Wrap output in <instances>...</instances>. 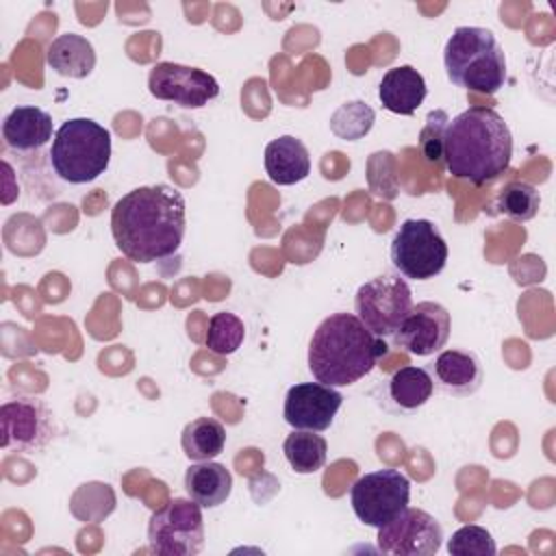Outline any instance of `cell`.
Returning a JSON list of instances; mask_svg holds the SVG:
<instances>
[{
	"mask_svg": "<svg viewBox=\"0 0 556 556\" xmlns=\"http://www.w3.org/2000/svg\"><path fill=\"white\" fill-rule=\"evenodd\" d=\"M447 552L454 556H495L497 545L486 528L469 523L447 539Z\"/></svg>",
	"mask_w": 556,
	"mask_h": 556,
	"instance_id": "4316f807",
	"label": "cell"
},
{
	"mask_svg": "<svg viewBox=\"0 0 556 556\" xmlns=\"http://www.w3.org/2000/svg\"><path fill=\"white\" fill-rule=\"evenodd\" d=\"M410 502V480L400 469H378L361 476L350 489V504L358 521L382 528Z\"/></svg>",
	"mask_w": 556,
	"mask_h": 556,
	"instance_id": "9c48e42d",
	"label": "cell"
},
{
	"mask_svg": "<svg viewBox=\"0 0 556 556\" xmlns=\"http://www.w3.org/2000/svg\"><path fill=\"white\" fill-rule=\"evenodd\" d=\"M343 395L324 382H298L285 395L282 417L293 430L324 432L332 426Z\"/></svg>",
	"mask_w": 556,
	"mask_h": 556,
	"instance_id": "4fadbf2b",
	"label": "cell"
},
{
	"mask_svg": "<svg viewBox=\"0 0 556 556\" xmlns=\"http://www.w3.org/2000/svg\"><path fill=\"white\" fill-rule=\"evenodd\" d=\"M180 445L189 460H213L224 452L226 430L213 417H195L182 428Z\"/></svg>",
	"mask_w": 556,
	"mask_h": 556,
	"instance_id": "7402d4cb",
	"label": "cell"
},
{
	"mask_svg": "<svg viewBox=\"0 0 556 556\" xmlns=\"http://www.w3.org/2000/svg\"><path fill=\"white\" fill-rule=\"evenodd\" d=\"M426 369L434 387L452 397L473 395L484 380L480 358L473 352L458 348L441 350Z\"/></svg>",
	"mask_w": 556,
	"mask_h": 556,
	"instance_id": "9a60e30c",
	"label": "cell"
},
{
	"mask_svg": "<svg viewBox=\"0 0 556 556\" xmlns=\"http://www.w3.org/2000/svg\"><path fill=\"white\" fill-rule=\"evenodd\" d=\"M510 159L513 135L495 109L469 106L447 122L443 161L454 178L486 185L508 169Z\"/></svg>",
	"mask_w": 556,
	"mask_h": 556,
	"instance_id": "7a4b0ae2",
	"label": "cell"
},
{
	"mask_svg": "<svg viewBox=\"0 0 556 556\" xmlns=\"http://www.w3.org/2000/svg\"><path fill=\"white\" fill-rule=\"evenodd\" d=\"M450 330L452 317L447 308L439 302L426 300L413 304L410 313L406 315V319L391 339L395 348H402L413 356H430L445 348Z\"/></svg>",
	"mask_w": 556,
	"mask_h": 556,
	"instance_id": "5bb4252c",
	"label": "cell"
},
{
	"mask_svg": "<svg viewBox=\"0 0 556 556\" xmlns=\"http://www.w3.org/2000/svg\"><path fill=\"white\" fill-rule=\"evenodd\" d=\"M187 228L182 193L165 182L122 195L111 208V235L124 256L152 263L178 252Z\"/></svg>",
	"mask_w": 556,
	"mask_h": 556,
	"instance_id": "6da1fadb",
	"label": "cell"
},
{
	"mask_svg": "<svg viewBox=\"0 0 556 556\" xmlns=\"http://www.w3.org/2000/svg\"><path fill=\"white\" fill-rule=\"evenodd\" d=\"M434 393V382L426 367L406 365L391 374L384 384V397L397 413L410 415L419 410Z\"/></svg>",
	"mask_w": 556,
	"mask_h": 556,
	"instance_id": "d6986e66",
	"label": "cell"
},
{
	"mask_svg": "<svg viewBox=\"0 0 556 556\" xmlns=\"http://www.w3.org/2000/svg\"><path fill=\"white\" fill-rule=\"evenodd\" d=\"M428 87L413 65H395L384 72L378 85L382 106L395 115H413L426 100Z\"/></svg>",
	"mask_w": 556,
	"mask_h": 556,
	"instance_id": "e0dca14e",
	"label": "cell"
},
{
	"mask_svg": "<svg viewBox=\"0 0 556 556\" xmlns=\"http://www.w3.org/2000/svg\"><path fill=\"white\" fill-rule=\"evenodd\" d=\"M443 65L452 85L484 96L506 83V54L497 37L482 26H458L445 41Z\"/></svg>",
	"mask_w": 556,
	"mask_h": 556,
	"instance_id": "277c9868",
	"label": "cell"
},
{
	"mask_svg": "<svg viewBox=\"0 0 556 556\" xmlns=\"http://www.w3.org/2000/svg\"><path fill=\"white\" fill-rule=\"evenodd\" d=\"M148 91L182 109H200L219 96V83L200 67L163 61L150 70Z\"/></svg>",
	"mask_w": 556,
	"mask_h": 556,
	"instance_id": "8fae6325",
	"label": "cell"
},
{
	"mask_svg": "<svg viewBox=\"0 0 556 556\" xmlns=\"http://www.w3.org/2000/svg\"><path fill=\"white\" fill-rule=\"evenodd\" d=\"M111 161V132L89 117L63 122L52 139L50 163L70 185H85L106 172Z\"/></svg>",
	"mask_w": 556,
	"mask_h": 556,
	"instance_id": "5b68a950",
	"label": "cell"
},
{
	"mask_svg": "<svg viewBox=\"0 0 556 556\" xmlns=\"http://www.w3.org/2000/svg\"><path fill=\"white\" fill-rule=\"evenodd\" d=\"M354 308L371 334L393 337L413 308V291L404 276L380 274L358 287Z\"/></svg>",
	"mask_w": 556,
	"mask_h": 556,
	"instance_id": "52a82bcc",
	"label": "cell"
},
{
	"mask_svg": "<svg viewBox=\"0 0 556 556\" xmlns=\"http://www.w3.org/2000/svg\"><path fill=\"white\" fill-rule=\"evenodd\" d=\"M447 122L450 117L441 109L430 111L426 117V126L421 128V135H419V146L428 163L443 161V135H445Z\"/></svg>",
	"mask_w": 556,
	"mask_h": 556,
	"instance_id": "83f0119b",
	"label": "cell"
},
{
	"mask_svg": "<svg viewBox=\"0 0 556 556\" xmlns=\"http://www.w3.org/2000/svg\"><path fill=\"white\" fill-rule=\"evenodd\" d=\"M2 424V450H15L22 454L43 450L59 432L54 413L39 397L17 395L0 406Z\"/></svg>",
	"mask_w": 556,
	"mask_h": 556,
	"instance_id": "30bf717a",
	"label": "cell"
},
{
	"mask_svg": "<svg viewBox=\"0 0 556 556\" xmlns=\"http://www.w3.org/2000/svg\"><path fill=\"white\" fill-rule=\"evenodd\" d=\"M447 243L430 219H404L391 239L389 256L395 271L410 280H430L445 269Z\"/></svg>",
	"mask_w": 556,
	"mask_h": 556,
	"instance_id": "8992f818",
	"label": "cell"
},
{
	"mask_svg": "<svg viewBox=\"0 0 556 556\" xmlns=\"http://www.w3.org/2000/svg\"><path fill=\"white\" fill-rule=\"evenodd\" d=\"M376 113L367 102H343L330 117V130L343 141H356L365 137L374 126Z\"/></svg>",
	"mask_w": 556,
	"mask_h": 556,
	"instance_id": "484cf974",
	"label": "cell"
},
{
	"mask_svg": "<svg viewBox=\"0 0 556 556\" xmlns=\"http://www.w3.org/2000/svg\"><path fill=\"white\" fill-rule=\"evenodd\" d=\"M265 172L274 185H295L311 174V154L302 139L280 135L265 146Z\"/></svg>",
	"mask_w": 556,
	"mask_h": 556,
	"instance_id": "ac0fdd59",
	"label": "cell"
},
{
	"mask_svg": "<svg viewBox=\"0 0 556 556\" xmlns=\"http://www.w3.org/2000/svg\"><path fill=\"white\" fill-rule=\"evenodd\" d=\"M245 339L243 319L230 311H217L208 319L206 348L217 356H228L241 348Z\"/></svg>",
	"mask_w": 556,
	"mask_h": 556,
	"instance_id": "d4e9b609",
	"label": "cell"
},
{
	"mask_svg": "<svg viewBox=\"0 0 556 556\" xmlns=\"http://www.w3.org/2000/svg\"><path fill=\"white\" fill-rule=\"evenodd\" d=\"M185 489L202 508H215L230 497L232 473L222 463L200 460L187 467Z\"/></svg>",
	"mask_w": 556,
	"mask_h": 556,
	"instance_id": "44dd1931",
	"label": "cell"
},
{
	"mask_svg": "<svg viewBox=\"0 0 556 556\" xmlns=\"http://www.w3.org/2000/svg\"><path fill=\"white\" fill-rule=\"evenodd\" d=\"M52 115L39 106L22 104L9 111L2 122V139L11 150L33 152L54 139Z\"/></svg>",
	"mask_w": 556,
	"mask_h": 556,
	"instance_id": "2e32d148",
	"label": "cell"
},
{
	"mask_svg": "<svg viewBox=\"0 0 556 556\" xmlns=\"http://www.w3.org/2000/svg\"><path fill=\"white\" fill-rule=\"evenodd\" d=\"M443 543L441 523L421 508H404L378 528V549L391 556H432Z\"/></svg>",
	"mask_w": 556,
	"mask_h": 556,
	"instance_id": "7c38bea8",
	"label": "cell"
},
{
	"mask_svg": "<svg viewBox=\"0 0 556 556\" xmlns=\"http://www.w3.org/2000/svg\"><path fill=\"white\" fill-rule=\"evenodd\" d=\"M287 463L295 473H315L324 467L328 443L313 430H293L282 443Z\"/></svg>",
	"mask_w": 556,
	"mask_h": 556,
	"instance_id": "603a6c76",
	"label": "cell"
},
{
	"mask_svg": "<svg viewBox=\"0 0 556 556\" xmlns=\"http://www.w3.org/2000/svg\"><path fill=\"white\" fill-rule=\"evenodd\" d=\"M46 63L65 78H87L96 67L91 41L76 33H63L46 50Z\"/></svg>",
	"mask_w": 556,
	"mask_h": 556,
	"instance_id": "ffe728a7",
	"label": "cell"
},
{
	"mask_svg": "<svg viewBox=\"0 0 556 556\" xmlns=\"http://www.w3.org/2000/svg\"><path fill=\"white\" fill-rule=\"evenodd\" d=\"M495 206L502 215L510 217L513 222H530L539 215L541 193L534 185L526 180H510L497 193Z\"/></svg>",
	"mask_w": 556,
	"mask_h": 556,
	"instance_id": "cb8c5ba5",
	"label": "cell"
},
{
	"mask_svg": "<svg viewBox=\"0 0 556 556\" xmlns=\"http://www.w3.org/2000/svg\"><path fill=\"white\" fill-rule=\"evenodd\" d=\"M150 552L161 556H193L204 547L202 506L191 497H174L148 521Z\"/></svg>",
	"mask_w": 556,
	"mask_h": 556,
	"instance_id": "ba28073f",
	"label": "cell"
},
{
	"mask_svg": "<svg viewBox=\"0 0 556 556\" xmlns=\"http://www.w3.org/2000/svg\"><path fill=\"white\" fill-rule=\"evenodd\" d=\"M387 352V343L371 334L354 313H332L308 341V371L328 387H350L365 378Z\"/></svg>",
	"mask_w": 556,
	"mask_h": 556,
	"instance_id": "3957f363",
	"label": "cell"
}]
</instances>
